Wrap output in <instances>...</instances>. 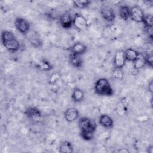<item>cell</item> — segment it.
I'll list each match as a JSON object with an SVG mask.
<instances>
[{
	"label": "cell",
	"instance_id": "23",
	"mask_svg": "<svg viewBox=\"0 0 153 153\" xmlns=\"http://www.w3.org/2000/svg\"><path fill=\"white\" fill-rule=\"evenodd\" d=\"M113 76L114 77V78L117 79H118V80L122 79L123 78V73L121 69L119 68H115L113 72Z\"/></svg>",
	"mask_w": 153,
	"mask_h": 153
},
{
	"label": "cell",
	"instance_id": "22",
	"mask_svg": "<svg viewBox=\"0 0 153 153\" xmlns=\"http://www.w3.org/2000/svg\"><path fill=\"white\" fill-rule=\"evenodd\" d=\"M145 27H152L153 25V17L151 14L144 15L143 21Z\"/></svg>",
	"mask_w": 153,
	"mask_h": 153
},
{
	"label": "cell",
	"instance_id": "3",
	"mask_svg": "<svg viewBox=\"0 0 153 153\" xmlns=\"http://www.w3.org/2000/svg\"><path fill=\"white\" fill-rule=\"evenodd\" d=\"M94 91L97 94L103 96H111L114 94L109 82L104 78L96 81L94 84Z\"/></svg>",
	"mask_w": 153,
	"mask_h": 153
},
{
	"label": "cell",
	"instance_id": "8",
	"mask_svg": "<svg viewBox=\"0 0 153 153\" xmlns=\"http://www.w3.org/2000/svg\"><path fill=\"white\" fill-rule=\"evenodd\" d=\"M126 60L124 51L122 50L117 51L114 56L113 60L115 68L121 69L124 66Z\"/></svg>",
	"mask_w": 153,
	"mask_h": 153
},
{
	"label": "cell",
	"instance_id": "24",
	"mask_svg": "<svg viewBox=\"0 0 153 153\" xmlns=\"http://www.w3.org/2000/svg\"><path fill=\"white\" fill-rule=\"evenodd\" d=\"M60 76L57 73H54V74H52L51 76H50V83L52 84H54L56 81H57V80L60 78Z\"/></svg>",
	"mask_w": 153,
	"mask_h": 153
},
{
	"label": "cell",
	"instance_id": "12",
	"mask_svg": "<svg viewBox=\"0 0 153 153\" xmlns=\"http://www.w3.org/2000/svg\"><path fill=\"white\" fill-rule=\"evenodd\" d=\"M79 112L77 109L75 108H69L67 109L64 113V117L68 122H73L78 118Z\"/></svg>",
	"mask_w": 153,
	"mask_h": 153
},
{
	"label": "cell",
	"instance_id": "18",
	"mask_svg": "<svg viewBox=\"0 0 153 153\" xmlns=\"http://www.w3.org/2000/svg\"><path fill=\"white\" fill-rule=\"evenodd\" d=\"M84 97V92L78 88H75L72 91L71 98L73 101L75 102H79L83 100Z\"/></svg>",
	"mask_w": 153,
	"mask_h": 153
},
{
	"label": "cell",
	"instance_id": "27",
	"mask_svg": "<svg viewBox=\"0 0 153 153\" xmlns=\"http://www.w3.org/2000/svg\"><path fill=\"white\" fill-rule=\"evenodd\" d=\"M152 146H151L150 147H149L148 148V152H150V153H152Z\"/></svg>",
	"mask_w": 153,
	"mask_h": 153
},
{
	"label": "cell",
	"instance_id": "14",
	"mask_svg": "<svg viewBox=\"0 0 153 153\" xmlns=\"http://www.w3.org/2000/svg\"><path fill=\"white\" fill-rule=\"evenodd\" d=\"M69 62L73 67L79 68L82 66L83 60L80 55L71 53L69 56Z\"/></svg>",
	"mask_w": 153,
	"mask_h": 153
},
{
	"label": "cell",
	"instance_id": "5",
	"mask_svg": "<svg viewBox=\"0 0 153 153\" xmlns=\"http://www.w3.org/2000/svg\"><path fill=\"white\" fill-rule=\"evenodd\" d=\"M14 25L19 32L23 35L27 34L30 29L29 22L22 17H17L14 21Z\"/></svg>",
	"mask_w": 153,
	"mask_h": 153
},
{
	"label": "cell",
	"instance_id": "1",
	"mask_svg": "<svg viewBox=\"0 0 153 153\" xmlns=\"http://www.w3.org/2000/svg\"><path fill=\"white\" fill-rule=\"evenodd\" d=\"M78 126L81 137L85 140H90L94 136L97 125L96 122L88 117H82L79 120Z\"/></svg>",
	"mask_w": 153,
	"mask_h": 153
},
{
	"label": "cell",
	"instance_id": "11",
	"mask_svg": "<svg viewBox=\"0 0 153 153\" xmlns=\"http://www.w3.org/2000/svg\"><path fill=\"white\" fill-rule=\"evenodd\" d=\"M69 50L71 53L81 56L87 51V47L84 44L81 42H77L74 44Z\"/></svg>",
	"mask_w": 153,
	"mask_h": 153
},
{
	"label": "cell",
	"instance_id": "2",
	"mask_svg": "<svg viewBox=\"0 0 153 153\" xmlns=\"http://www.w3.org/2000/svg\"><path fill=\"white\" fill-rule=\"evenodd\" d=\"M1 39L3 45L8 51L16 52L19 50L20 43L11 31L4 30L1 34Z\"/></svg>",
	"mask_w": 153,
	"mask_h": 153
},
{
	"label": "cell",
	"instance_id": "10",
	"mask_svg": "<svg viewBox=\"0 0 153 153\" xmlns=\"http://www.w3.org/2000/svg\"><path fill=\"white\" fill-rule=\"evenodd\" d=\"M100 14L102 18L108 22H112L115 19V13L114 10L111 7H106L102 8Z\"/></svg>",
	"mask_w": 153,
	"mask_h": 153
},
{
	"label": "cell",
	"instance_id": "16",
	"mask_svg": "<svg viewBox=\"0 0 153 153\" xmlns=\"http://www.w3.org/2000/svg\"><path fill=\"white\" fill-rule=\"evenodd\" d=\"M119 15L123 20H128L131 18L130 8L127 5L121 6L119 9Z\"/></svg>",
	"mask_w": 153,
	"mask_h": 153
},
{
	"label": "cell",
	"instance_id": "25",
	"mask_svg": "<svg viewBox=\"0 0 153 153\" xmlns=\"http://www.w3.org/2000/svg\"><path fill=\"white\" fill-rule=\"evenodd\" d=\"M146 32L148 33V36L151 38V39L152 38V27H145Z\"/></svg>",
	"mask_w": 153,
	"mask_h": 153
},
{
	"label": "cell",
	"instance_id": "6",
	"mask_svg": "<svg viewBox=\"0 0 153 153\" xmlns=\"http://www.w3.org/2000/svg\"><path fill=\"white\" fill-rule=\"evenodd\" d=\"M73 25L80 30H85L88 27L86 19L80 14H75L73 17Z\"/></svg>",
	"mask_w": 153,
	"mask_h": 153
},
{
	"label": "cell",
	"instance_id": "26",
	"mask_svg": "<svg viewBox=\"0 0 153 153\" xmlns=\"http://www.w3.org/2000/svg\"><path fill=\"white\" fill-rule=\"evenodd\" d=\"M148 90L151 93H152V81H151L148 84Z\"/></svg>",
	"mask_w": 153,
	"mask_h": 153
},
{
	"label": "cell",
	"instance_id": "13",
	"mask_svg": "<svg viewBox=\"0 0 153 153\" xmlns=\"http://www.w3.org/2000/svg\"><path fill=\"white\" fill-rule=\"evenodd\" d=\"M99 123L102 126L107 128L112 127L114 125L113 120L107 114H103L100 116L99 119Z\"/></svg>",
	"mask_w": 153,
	"mask_h": 153
},
{
	"label": "cell",
	"instance_id": "20",
	"mask_svg": "<svg viewBox=\"0 0 153 153\" xmlns=\"http://www.w3.org/2000/svg\"><path fill=\"white\" fill-rule=\"evenodd\" d=\"M37 68L43 71H50L53 69V66L51 65L50 62H48L47 60H44L41 61L38 63Z\"/></svg>",
	"mask_w": 153,
	"mask_h": 153
},
{
	"label": "cell",
	"instance_id": "28",
	"mask_svg": "<svg viewBox=\"0 0 153 153\" xmlns=\"http://www.w3.org/2000/svg\"><path fill=\"white\" fill-rule=\"evenodd\" d=\"M119 152H128V151H127V150H120Z\"/></svg>",
	"mask_w": 153,
	"mask_h": 153
},
{
	"label": "cell",
	"instance_id": "9",
	"mask_svg": "<svg viewBox=\"0 0 153 153\" xmlns=\"http://www.w3.org/2000/svg\"><path fill=\"white\" fill-rule=\"evenodd\" d=\"M60 23L63 28H71L73 25V17H72L70 13L68 11L64 13L60 17Z\"/></svg>",
	"mask_w": 153,
	"mask_h": 153
},
{
	"label": "cell",
	"instance_id": "4",
	"mask_svg": "<svg viewBox=\"0 0 153 153\" xmlns=\"http://www.w3.org/2000/svg\"><path fill=\"white\" fill-rule=\"evenodd\" d=\"M25 115L35 123H39L42 120V114L39 109L36 107H29L25 112Z\"/></svg>",
	"mask_w": 153,
	"mask_h": 153
},
{
	"label": "cell",
	"instance_id": "21",
	"mask_svg": "<svg viewBox=\"0 0 153 153\" xmlns=\"http://www.w3.org/2000/svg\"><path fill=\"white\" fill-rule=\"evenodd\" d=\"M91 3L90 1L83 0V1H74V6L77 8H85L88 7Z\"/></svg>",
	"mask_w": 153,
	"mask_h": 153
},
{
	"label": "cell",
	"instance_id": "7",
	"mask_svg": "<svg viewBox=\"0 0 153 153\" xmlns=\"http://www.w3.org/2000/svg\"><path fill=\"white\" fill-rule=\"evenodd\" d=\"M131 19L136 22H142L144 17V13L142 9L137 5H135L130 8Z\"/></svg>",
	"mask_w": 153,
	"mask_h": 153
},
{
	"label": "cell",
	"instance_id": "17",
	"mask_svg": "<svg viewBox=\"0 0 153 153\" xmlns=\"http://www.w3.org/2000/svg\"><path fill=\"white\" fill-rule=\"evenodd\" d=\"M73 152V146L69 141H63L60 143L59 146V152L71 153Z\"/></svg>",
	"mask_w": 153,
	"mask_h": 153
},
{
	"label": "cell",
	"instance_id": "15",
	"mask_svg": "<svg viewBox=\"0 0 153 153\" xmlns=\"http://www.w3.org/2000/svg\"><path fill=\"white\" fill-rule=\"evenodd\" d=\"M146 64L145 56L142 53H139L137 57L133 62V66L136 69H139L143 68Z\"/></svg>",
	"mask_w": 153,
	"mask_h": 153
},
{
	"label": "cell",
	"instance_id": "19",
	"mask_svg": "<svg viewBox=\"0 0 153 153\" xmlns=\"http://www.w3.org/2000/svg\"><path fill=\"white\" fill-rule=\"evenodd\" d=\"M139 53L134 49L132 48H128L124 51L125 58L126 60L130 62H134L136 57H137Z\"/></svg>",
	"mask_w": 153,
	"mask_h": 153
}]
</instances>
